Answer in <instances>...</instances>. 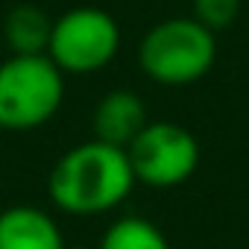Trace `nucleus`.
Returning a JSON list of instances; mask_svg holds the SVG:
<instances>
[{
    "instance_id": "1",
    "label": "nucleus",
    "mask_w": 249,
    "mask_h": 249,
    "mask_svg": "<svg viewBox=\"0 0 249 249\" xmlns=\"http://www.w3.org/2000/svg\"><path fill=\"white\" fill-rule=\"evenodd\" d=\"M132 188L135 173L126 150L97 138L68 150L47 176L53 205L73 217L106 214L126 199Z\"/></svg>"
},
{
    "instance_id": "2",
    "label": "nucleus",
    "mask_w": 249,
    "mask_h": 249,
    "mask_svg": "<svg viewBox=\"0 0 249 249\" xmlns=\"http://www.w3.org/2000/svg\"><path fill=\"white\" fill-rule=\"evenodd\" d=\"M217 62V38L191 18H167L147 30L138 44V65L156 85L182 88L211 73Z\"/></svg>"
},
{
    "instance_id": "3",
    "label": "nucleus",
    "mask_w": 249,
    "mask_h": 249,
    "mask_svg": "<svg viewBox=\"0 0 249 249\" xmlns=\"http://www.w3.org/2000/svg\"><path fill=\"white\" fill-rule=\"evenodd\" d=\"M65 100V73L41 56H9L0 62V129L30 132L53 120Z\"/></svg>"
},
{
    "instance_id": "4",
    "label": "nucleus",
    "mask_w": 249,
    "mask_h": 249,
    "mask_svg": "<svg viewBox=\"0 0 249 249\" xmlns=\"http://www.w3.org/2000/svg\"><path fill=\"white\" fill-rule=\"evenodd\" d=\"M120 50L117 21L97 6H79L53 21L47 56L62 73L85 76L103 71Z\"/></svg>"
},
{
    "instance_id": "5",
    "label": "nucleus",
    "mask_w": 249,
    "mask_h": 249,
    "mask_svg": "<svg viewBox=\"0 0 249 249\" xmlns=\"http://www.w3.org/2000/svg\"><path fill=\"white\" fill-rule=\"evenodd\" d=\"M135 182L150 188H176L199 167V144L194 132L173 120H147V126L126 147Z\"/></svg>"
},
{
    "instance_id": "6",
    "label": "nucleus",
    "mask_w": 249,
    "mask_h": 249,
    "mask_svg": "<svg viewBox=\"0 0 249 249\" xmlns=\"http://www.w3.org/2000/svg\"><path fill=\"white\" fill-rule=\"evenodd\" d=\"M144 126H147V106L129 88H114V91H108L97 103L94 117H91L94 138L103 141V144L120 147V150H126L132 144V138Z\"/></svg>"
},
{
    "instance_id": "7",
    "label": "nucleus",
    "mask_w": 249,
    "mask_h": 249,
    "mask_svg": "<svg viewBox=\"0 0 249 249\" xmlns=\"http://www.w3.org/2000/svg\"><path fill=\"white\" fill-rule=\"evenodd\" d=\"M0 249H65L59 223L38 205L0 211Z\"/></svg>"
},
{
    "instance_id": "8",
    "label": "nucleus",
    "mask_w": 249,
    "mask_h": 249,
    "mask_svg": "<svg viewBox=\"0 0 249 249\" xmlns=\"http://www.w3.org/2000/svg\"><path fill=\"white\" fill-rule=\"evenodd\" d=\"M53 33V18L33 3H21L9 9L3 21V41L12 50V56H41L47 53Z\"/></svg>"
},
{
    "instance_id": "9",
    "label": "nucleus",
    "mask_w": 249,
    "mask_h": 249,
    "mask_svg": "<svg viewBox=\"0 0 249 249\" xmlns=\"http://www.w3.org/2000/svg\"><path fill=\"white\" fill-rule=\"evenodd\" d=\"M100 249H170V240L144 217H120L103 231Z\"/></svg>"
},
{
    "instance_id": "10",
    "label": "nucleus",
    "mask_w": 249,
    "mask_h": 249,
    "mask_svg": "<svg viewBox=\"0 0 249 249\" xmlns=\"http://www.w3.org/2000/svg\"><path fill=\"white\" fill-rule=\"evenodd\" d=\"M240 15V0H194V18L214 36L229 30Z\"/></svg>"
}]
</instances>
